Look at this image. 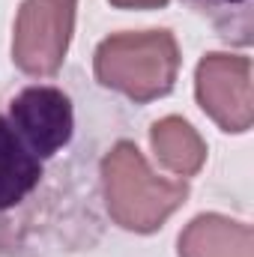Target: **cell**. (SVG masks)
<instances>
[{"label":"cell","instance_id":"2","mask_svg":"<svg viewBox=\"0 0 254 257\" xmlns=\"http://www.w3.org/2000/svg\"><path fill=\"white\" fill-rule=\"evenodd\" d=\"M194 15H200L218 39L227 45L248 48L254 39V0H183Z\"/></svg>","mask_w":254,"mask_h":257},{"label":"cell","instance_id":"1","mask_svg":"<svg viewBox=\"0 0 254 257\" xmlns=\"http://www.w3.org/2000/svg\"><path fill=\"white\" fill-rule=\"evenodd\" d=\"M105 128L81 78L0 84V257H72L102 242Z\"/></svg>","mask_w":254,"mask_h":257}]
</instances>
